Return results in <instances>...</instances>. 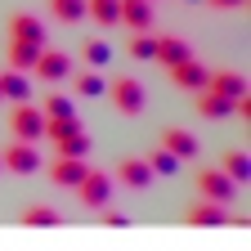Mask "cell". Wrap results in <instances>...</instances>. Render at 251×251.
Wrapping results in <instances>:
<instances>
[{
	"label": "cell",
	"instance_id": "cell-1",
	"mask_svg": "<svg viewBox=\"0 0 251 251\" xmlns=\"http://www.w3.org/2000/svg\"><path fill=\"white\" fill-rule=\"evenodd\" d=\"M45 139L58 148V157H85L90 152V135L81 130L76 117H45Z\"/></svg>",
	"mask_w": 251,
	"mask_h": 251
},
{
	"label": "cell",
	"instance_id": "cell-2",
	"mask_svg": "<svg viewBox=\"0 0 251 251\" xmlns=\"http://www.w3.org/2000/svg\"><path fill=\"white\" fill-rule=\"evenodd\" d=\"M108 103H112L121 117H139V112L148 108V90H144L135 76H117V81H108Z\"/></svg>",
	"mask_w": 251,
	"mask_h": 251
},
{
	"label": "cell",
	"instance_id": "cell-3",
	"mask_svg": "<svg viewBox=\"0 0 251 251\" xmlns=\"http://www.w3.org/2000/svg\"><path fill=\"white\" fill-rule=\"evenodd\" d=\"M9 130H14V139H27V144H36V139H45V112L36 108V103H14V112H9Z\"/></svg>",
	"mask_w": 251,
	"mask_h": 251
},
{
	"label": "cell",
	"instance_id": "cell-4",
	"mask_svg": "<svg viewBox=\"0 0 251 251\" xmlns=\"http://www.w3.org/2000/svg\"><path fill=\"white\" fill-rule=\"evenodd\" d=\"M0 166H5L9 175H36V171H41V152H36V144L14 139L5 152H0Z\"/></svg>",
	"mask_w": 251,
	"mask_h": 251
},
{
	"label": "cell",
	"instance_id": "cell-5",
	"mask_svg": "<svg viewBox=\"0 0 251 251\" xmlns=\"http://www.w3.org/2000/svg\"><path fill=\"white\" fill-rule=\"evenodd\" d=\"M193 179H198V193H202L206 202H220V206H229V202L238 198V184H233L225 171H198Z\"/></svg>",
	"mask_w": 251,
	"mask_h": 251
},
{
	"label": "cell",
	"instance_id": "cell-6",
	"mask_svg": "<svg viewBox=\"0 0 251 251\" xmlns=\"http://www.w3.org/2000/svg\"><path fill=\"white\" fill-rule=\"evenodd\" d=\"M76 198H81V206H90V211H103L108 198H112V179H108L103 171H85V179L76 184Z\"/></svg>",
	"mask_w": 251,
	"mask_h": 251
},
{
	"label": "cell",
	"instance_id": "cell-7",
	"mask_svg": "<svg viewBox=\"0 0 251 251\" xmlns=\"http://www.w3.org/2000/svg\"><path fill=\"white\" fill-rule=\"evenodd\" d=\"M117 27L152 31V0H117Z\"/></svg>",
	"mask_w": 251,
	"mask_h": 251
},
{
	"label": "cell",
	"instance_id": "cell-8",
	"mask_svg": "<svg viewBox=\"0 0 251 251\" xmlns=\"http://www.w3.org/2000/svg\"><path fill=\"white\" fill-rule=\"evenodd\" d=\"M31 76H41V81H68V76H72V58L63 54V50H41Z\"/></svg>",
	"mask_w": 251,
	"mask_h": 251
},
{
	"label": "cell",
	"instance_id": "cell-9",
	"mask_svg": "<svg viewBox=\"0 0 251 251\" xmlns=\"http://www.w3.org/2000/svg\"><path fill=\"white\" fill-rule=\"evenodd\" d=\"M166 72H171L175 90H188V94H198L206 85V76H211V68H202L198 58H184V63H175V68H166Z\"/></svg>",
	"mask_w": 251,
	"mask_h": 251
},
{
	"label": "cell",
	"instance_id": "cell-10",
	"mask_svg": "<svg viewBox=\"0 0 251 251\" xmlns=\"http://www.w3.org/2000/svg\"><path fill=\"white\" fill-rule=\"evenodd\" d=\"M162 148H166L171 157H179V162H193V157L202 152L198 135H193V130H179V126H171V130L162 135Z\"/></svg>",
	"mask_w": 251,
	"mask_h": 251
},
{
	"label": "cell",
	"instance_id": "cell-11",
	"mask_svg": "<svg viewBox=\"0 0 251 251\" xmlns=\"http://www.w3.org/2000/svg\"><path fill=\"white\" fill-rule=\"evenodd\" d=\"M202 90H211V94H225V99H233V103H238L242 94H247V81H242L233 68H215V72L206 76V85H202Z\"/></svg>",
	"mask_w": 251,
	"mask_h": 251
},
{
	"label": "cell",
	"instance_id": "cell-12",
	"mask_svg": "<svg viewBox=\"0 0 251 251\" xmlns=\"http://www.w3.org/2000/svg\"><path fill=\"white\" fill-rule=\"evenodd\" d=\"M184 225H193V229H215V225H229V211L220 206V202H198V206H188L184 215Z\"/></svg>",
	"mask_w": 251,
	"mask_h": 251
},
{
	"label": "cell",
	"instance_id": "cell-13",
	"mask_svg": "<svg viewBox=\"0 0 251 251\" xmlns=\"http://www.w3.org/2000/svg\"><path fill=\"white\" fill-rule=\"evenodd\" d=\"M9 41L45 45V23H41L36 14H14V18H9Z\"/></svg>",
	"mask_w": 251,
	"mask_h": 251
},
{
	"label": "cell",
	"instance_id": "cell-14",
	"mask_svg": "<svg viewBox=\"0 0 251 251\" xmlns=\"http://www.w3.org/2000/svg\"><path fill=\"white\" fill-rule=\"evenodd\" d=\"M85 171H90V166L81 162V157H58V162L50 166V179H54L58 188H76V184L85 179Z\"/></svg>",
	"mask_w": 251,
	"mask_h": 251
},
{
	"label": "cell",
	"instance_id": "cell-15",
	"mask_svg": "<svg viewBox=\"0 0 251 251\" xmlns=\"http://www.w3.org/2000/svg\"><path fill=\"white\" fill-rule=\"evenodd\" d=\"M117 179H121L126 188H148V184H152V166L144 162V157H126V162L117 166Z\"/></svg>",
	"mask_w": 251,
	"mask_h": 251
},
{
	"label": "cell",
	"instance_id": "cell-16",
	"mask_svg": "<svg viewBox=\"0 0 251 251\" xmlns=\"http://www.w3.org/2000/svg\"><path fill=\"white\" fill-rule=\"evenodd\" d=\"M184 58H193V54H188V45H184L179 36H157L152 63H162V68H175V63H184Z\"/></svg>",
	"mask_w": 251,
	"mask_h": 251
},
{
	"label": "cell",
	"instance_id": "cell-17",
	"mask_svg": "<svg viewBox=\"0 0 251 251\" xmlns=\"http://www.w3.org/2000/svg\"><path fill=\"white\" fill-rule=\"evenodd\" d=\"M233 112V99H225V94H211V90H198V117L206 121H220Z\"/></svg>",
	"mask_w": 251,
	"mask_h": 251
},
{
	"label": "cell",
	"instance_id": "cell-18",
	"mask_svg": "<svg viewBox=\"0 0 251 251\" xmlns=\"http://www.w3.org/2000/svg\"><path fill=\"white\" fill-rule=\"evenodd\" d=\"M18 220H23L27 229H58V225H63V215H58L54 206H27Z\"/></svg>",
	"mask_w": 251,
	"mask_h": 251
},
{
	"label": "cell",
	"instance_id": "cell-19",
	"mask_svg": "<svg viewBox=\"0 0 251 251\" xmlns=\"http://www.w3.org/2000/svg\"><path fill=\"white\" fill-rule=\"evenodd\" d=\"M45 45H27V41H9V68H18V72H31L36 68V54H41Z\"/></svg>",
	"mask_w": 251,
	"mask_h": 251
},
{
	"label": "cell",
	"instance_id": "cell-20",
	"mask_svg": "<svg viewBox=\"0 0 251 251\" xmlns=\"http://www.w3.org/2000/svg\"><path fill=\"white\" fill-rule=\"evenodd\" d=\"M0 94L14 99V103H23V99H27V72H18V68L0 72Z\"/></svg>",
	"mask_w": 251,
	"mask_h": 251
},
{
	"label": "cell",
	"instance_id": "cell-21",
	"mask_svg": "<svg viewBox=\"0 0 251 251\" xmlns=\"http://www.w3.org/2000/svg\"><path fill=\"white\" fill-rule=\"evenodd\" d=\"M72 94H76V99H99V94H103V76L99 72H76L72 76Z\"/></svg>",
	"mask_w": 251,
	"mask_h": 251
},
{
	"label": "cell",
	"instance_id": "cell-22",
	"mask_svg": "<svg viewBox=\"0 0 251 251\" xmlns=\"http://www.w3.org/2000/svg\"><path fill=\"white\" fill-rule=\"evenodd\" d=\"M85 18L99 27H117V0H85Z\"/></svg>",
	"mask_w": 251,
	"mask_h": 251
},
{
	"label": "cell",
	"instance_id": "cell-23",
	"mask_svg": "<svg viewBox=\"0 0 251 251\" xmlns=\"http://www.w3.org/2000/svg\"><path fill=\"white\" fill-rule=\"evenodd\" d=\"M220 171H225L233 184H242V179H251V157L247 152H225V166Z\"/></svg>",
	"mask_w": 251,
	"mask_h": 251
},
{
	"label": "cell",
	"instance_id": "cell-24",
	"mask_svg": "<svg viewBox=\"0 0 251 251\" xmlns=\"http://www.w3.org/2000/svg\"><path fill=\"white\" fill-rule=\"evenodd\" d=\"M50 14L58 23H81L85 18V0H50Z\"/></svg>",
	"mask_w": 251,
	"mask_h": 251
},
{
	"label": "cell",
	"instance_id": "cell-25",
	"mask_svg": "<svg viewBox=\"0 0 251 251\" xmlns=\"http://www.w3.org/2000/svg\"><path fill=\"white\" fill-rule=\"evenodd\" d=\"M126 50H130L135 63H148L152 50H157V36H148V31H130V45H126Z\"/></svg>",
	"mask_w": 251,
	"mask_h": 251
},
{
	"label": "cell",
	"instance_id": "cell-26",
	"mask_svg": "<svg viewBox=\"0 0 251 251\" xmlns=\"http://www.w3.org/2000/svg\"><path fill=\"white\" fill-rule=\"evenodd\" d=\"M81 58L90 63V68H108V63H112V45H108V41H85Z\"/></svg>",
	"mask_w": 251,
	"mask_h": 251
},
{
	"label": "cell",
	"instance_id": "cell-27",
	"mask_svg": "<svg viewBox=\"0 0 251 251\" xmlns=\"http://www.w3.org/2000/svg\"><path fill=\"white\" fill-rule=\"evenodd\" d=\"M41 112L45 117H76V103L68 99V94H45V99H41Z\"/></svg>",
	"mask_w": 251,
	"mask_h": 251
},
{
	"label": "cell",
	"instance_id": "cell-28",
	"mask_svg": "<svg viewBox=\"0 0 251 251\" xmlns=\"http://www.w3.org/2000/svg\"><path fill=\"white\" fill-rule=\"evenodd\" d=\"M144 162L152 166V175H179V157H171L166 148H157V152H148Z\"/></svg>",
	"mask_w": 251,
	"mask_h": 251
},
{
	"label": "cell",
	"instance_id": "cell-29",
	"mask_svg": "<svg viewBox=\"0 0 251 251\" xmlns=\"http://www.w3.org/2000/svg\"><path fill=\"white\" fill-rule=\"evenodd\" d=\"M103 225H108V229H126L130 220H126V215H117V211H108V215H103Z\"/></svg>",
	"mask_w": 251,
	"mask_h": 251
},
{
	"label": "cell",
	"instance_id": "cell-30",
	"mask_svg": "<svg viewBox=\"0 0 251 251\" xmlns=\"http://www.w3.org/2000/svg\"><path fill=\"white\" fill-rule=\"evenodd\" d=\"M215 9H238V5H247V0H211Z\"/></svg>",
	"mask_w": 251,
	"mask_h": 251
},
{
	"label": "cell",
	"instance_id": "cell-31",
	"mask_svg": "<svg viewBox=\"0 0 251 251\" xmlns=\"http://www.w3.org/2000/svg\"><path fill=\"white\" fill-rule=\"evenodd\" d=\"M0 103H5V94H0Z\"/></svg>",
	"mask_w": 251,
	"mask_h": 251
},
{
	"label": "cell",
	"instance_id": "cell-32",
	"mask_svg": "<svg viewBox=\"0 0 251 251\" xmlns=\"http://www.w3.org/2000/svg\"><path fill=\"white\" fill-rule=\"evenodd\" d=\"M0 171H5V166H0Z\"/></svg>",
	"mask_w": 251,
	"mask_h": 251
}]
</instances>
